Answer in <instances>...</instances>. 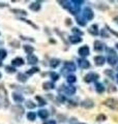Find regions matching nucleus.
Returning <instances> with one entry per match:
<instances>
[{
  "label": "nucleus",
  "instance_id": "12",
  "mask_svg": "<svg viewBox=\"0 0 118 124\" xmlns=\"http://www.w3.org/2000/svg\"><path fill=\"white\" fill-rule=\"evenodd\" d=\"M11 65L13 66H22V65H24V60H23V58H15V59L11 60Z\"/></svg>",
  "mask_w": 118,
  "mask_h": 124
},
{
  "label": "nucleus",
  "instance_id": "45",
  "mask_svg": "<svg viewBox=\"0 0 118 124\" xmlns=\"http://www.w3.org/2000/svg\"><path fill=\"white\" fill-rule=\"evenodd\" d=\"M107 30L109 31V32H111L112 34H114V35H115V36H117V37H118V32H116V31H113L112 29H110L109 27H107Z\"/></svg>",
  "mask_w": 118,
  "mask_h": 124
},
{
  "label": "nucleus",
  "instance_id": "50",
  "mask_svg": "<svg viewBox=\"0 0 118 124\" xmlns=\"http://www.w3.org/2000/svg\"><path fill=\"white\" fill-rule=\"evenodd\" d=\"M116 48L118 49V42H117V44H116Z\"/></svg>",
  "mask_w": 118,
  "mask_h": 124
},
{
  "label": "nucleus",
  "instance_id": "52",
  "mask_svg": "<svg viewBox=\"0 0 118 124\" xmlns=\"http://www.w3.org/2000/svg\"><path fill=\"white\" fill-rule=\"evenodd\" d=\"M117 82H118V75H117Z\"/></svg>",
  "mask_w": 118,
  "mask_h": 124
},
{
  "label": "nucleus",
  "instance_id": "36",
  "mask_svg": "<svg viewBox=\"0 0 118 124\" xmlns=\"http://www.w3.org/2000/svg\"><path fill=\"white\" fill-rule=\"evenodd\" d=\"M21 21H23V22H25V23H27V24H29L30 26H32L34 29H37V26L35 25V24H33L32 22H30L29 20H26V19H23V18H21Z\"/></svg>",
  "mask_w": 118,
  "mask_h": 124
},
{
  "label": "nucleus",
  "instance_id": "15",
  "mask_svg": "<svg viewBox=\"0 0 118 124\" xmlns=\"http://www.w3.org/2000/svg\"><path fill=\"white\" fill-rule=\"evenodd\" d=\"M94 61H95V65H97V66H103L106 62V59L103 56H95L94 57Z\"/></svg>",
  "mask_w": 118,
  "mask_h": 124
},
{
  "label": "nucleus",
  "instance_id": "24",
  "mask_svg": "<svg viewBox=\"0 0 118 124\" xmlns=\"http://www.w3.org/2000/svg\"><path fill=\"white\" fill-rule=\"evenodd\" d=\"M69 41L72 42V44H79V42L82 41V38L80 36H77V35H74V36H70L69 37Z\"/></svg>",
  "mask_w": 118,
  "mask_h": 124
},
{
  "label": "nucleus",
  "instance_id": "46",
  "mask_svg": "<svg viewBox=\"0 0 118 124\" xmlns=\"http://www.w3.org/2000/svg\"><path fill=\"white\" fill-rule=\"evenodd\" d=\"M8 4H6V3H0V7H7Z\"/></svg>",
  "mask_w": 118,
  "mask_h": 124
},
{
  "label": "nucleus",
  "instance_id": "26",
  "mask_svg": "<svg viewBox=\"0 0 118 124\" xmlns=\"http://www.w3.org/2000/svg\"><path fill=\"white\" fill-rule=\"evenodd\" d=\"M95 90L97 93H103L105 91V86L101 83H96L95 84Z\"/></svg>",
  "mask_w": 118,
  "mask_h": 124
},
{
  "label": "nucleus",
  "instance_id": "39",
  "mask_svg": "<svg viewBox=\"0 0 118 124\" xmlns=\"http://www.w3.org/2000/svg\"><path fill=\"white\" fill-rule=\"evenodd\" d=\"M26 107L28 108H34L35 107H36V104H34L31 100H28V101H26Z\"/></svg>",
  "mask_w": 118,
  "mask_h": 124
},
{
  "label": "nucleus",
  "instance_id": "1",
  "mask_svg": "<svg viewBox=\"0 0 118 124\" xmlns=\"http://www.w3.org/2000/svg\"><path fill=\"white\" fill-rule=\"evenodd\" d=\"M107 52H108V58H107L108 63L110 65H115L117 63V61H118V56H117L116 52L111 48H108Z\"/></svg>",
  "mask_w": 118,
  "mask_h": 124
},
{
  "label": "nucleus",
  "instance_id": "19",
  "mask_svg": "<svg viewBox=\"0 0 118 124\" xmlns=\"http://www.w3.org/2000/svg\"><path fill=\"white\" fill-rule=\"evenodd\" d=\"M13 99L15 100L16 102H22L23 100H24V97L22 96V94L15 92V93H13Z\"/></svg>",
  "mask_w": 118,
  "mask_h": 124
},
{
  "label": "nucleus",
  "instance_id": "25",
  "mask_svg": "<svg viewBox=\"0 0 118 124\" xmlns=\"http://www.w3.org/2000/svg\"><path fill=\"white\" fill-rule=\"evenodd\" d=\"M23 48H24L25 52L27 54H29V55H31V54L34 52V48H33V46H29V45H24V46H23Z\"/></svg>",
  "mask_w": 118,
  "mask_h": 124
},
{
  "label": "nucleus",
  "instance_id": "28",
  "mask_svg": "<svg viewBox=\"0 0 118 124\" xmlns=\"http://www.w3.org/2000/svg\"><path fill=\"white\" fill-rule=\"evenodd\" d=\"M50 77H51V79H52L54 82H56V81H58V79H59V75L57 72H55V71H51L50 72Z\"/></svg>",
  "mask_w": 118,
  "mask_h": 124
},
{
  "label": "nucleus",
  "instance_id": "33",
  "mask_svg": "<svg viewBox=\"0 0 118 124\" xmlns=\"http://www.w3.org/2000/svg\"><path fill=\"white\" fill-rule=\"evenodd\" d=\"M72 31H73V32L75 33V34H77V35L78 36H82V35H83V31H82V30H80V29H78V28H76V27H75V28H73L72 29Z\"/></svg>",
  "mask_w": 118,
  "mask_h": 124
},
{
  "label": "nucleus",
  "instance_id": "48",
  "mask_svg": "<svg viewBox=\"0 0 118 124\" xmlns=\"http://www.w3.org/2000/svg\"><path fill=\"white\" fill-rule=\"evenodd\" d=\"M114 21H115V22L117 23V24H118V16H117V17H115V18H114Z\"/></svg>",
  "mask_w": 118,
  "mask_h": 124
},
{
  "label": "nucleus",
  "instance_id": "7",
  "mask_svg": "<svg viewBox=\"0 0 118 124\" xmlns=\"http://www.w3.org/2000/svg\"><path fill=\"white\" fill-rule=\"evenodd\" d=\"M11 111H13V113L16 114L17 116H23V114H24V108L22 106H20V104L14 106L11 108Z\"/></svg>",
  "mask_w": 118,
  "mask_h": 124
},
{
  "label": "nucleus",
  "instance_id": "47",
  "mask_svg": "<svg viewBox=\"0 0 118 124\" xmlns=\"http://www.w3.org/2000/svg\"><path fill=\"white\" fill-rule=\"evenodd\" d=\"M70 20H69V19H66V25H69L70 24V22H69Z\"/></svg>",
  "mask_w": 118,
  "mask_h": 124
},
{
  "label": "nucleus",
  "instance_id": "43",
  "mask_svg": "<svg viewBox=\"0 0 118 124\" xmlns=\"http://www.w3.org/2000/svg\"><path fill=\"white\" fill-rule=\"evenodd\" d=\"M105 73H106L107 76H110L111 78H113V71L111 70V69H107V70L105 71Z\"/></svg>",
  "mask_w": 118,
  "mask_h": 124
},
{
  "label": "nucleus",
  "instance_id": "5",
  "mask_svg": "<svg viewBox=\"0 0 118 124\" xmlns=\"http://www.w3.org/2000/svg\"><path fill=\"white\" fill-rule=\"evenodd\" d=\"M83 17L85 18V20H92V19L94 18V14H93V11L92 9L90 8V7H85L84 10H83Z\"/></svg>",
  "mask_w": 118,
  "mask_h": 124
},
{
  "label": "nucleus",
  "instance_id": "10",
  "mask_svg": "<svg viewBox=\"0 0 118 124\" xmlns=\"http://www.w3.org/2000/svg\"><path fill=\"white\" fill-rule=\"evenodd\" d=\"M78 64L79 66L83 69H86V68H89L90 67V63L88 60L86 59H78Z\"/></svg>",
  "mask_w": 118,
  "mask_h": 124
},
{
  "label": "nucleus",
  "instance_id": "32",
  "mask_svg": "<svg viewBox=\"0 0 118 124\" xmlns=\"http://www.w3.org/2000/svg\"><path fill=\"white\" fill-rule=\"evenodd\" d=\"M35 118H36V115H35L33 112H29V113L27 114V119L30 120V121H34Z\"/></svg>",
  "mask_w": 118,
  "mask_h": 124
},
{
  "label": "nucleus",
  "instance_id": "22",
  "mask_svg": "<svg viewBox=\"0 0 118 124\" xmlns=\"http://www.w3.org/2000/svg\"><path fill=\"white\" fill-rule=\"evenodd\" d=\"M42 88H44L45 90H52V89L55 88V86L52 82H45L42 84Z\"/></svg>",
  "mask_w": 118,
  "mask_h": 124
},
{
  "label": "nucleus",
  "instance_id": "11",
  "mask_svg": "<svg viewBox=\"0 0 118 124\" xmlns=\"http://www.w3.org/2000/svg\"><path fill=\"white\" fill-rule=\"evenodd\" d=\"M79 55L82 56V57H86V56H88L89 55V48L87 46H81L80 49H79Z\"/></svg>",
  "mask_w": 118,
  "mask_h": 124
},
{
  "label": "nucleus",
  "instance_id": "37",
  "mask_svg": "<svg viewBox=\"0 0 118 124\" xmlns=\"http://www.w3.org/2000/svg\"><path fill=\"white\" fill-rule=\"evenodd\" d=\"M11 11H13V13H15V14H21V15H23V16H26V15H27V13H26L24 9H11Z\"/></svg>",
  "mask_w": 118,
  "mask_h": 124
},
{
  "label": "nucleus",
  "instance_id": "14",
  "mask_svg": "<svg viewBox=\"0 0 118 124\" xmlns=\"http://www.w3.org/2000/svg\"><path fill=\"white\" fill-rule=\"evenodd\" d=\"M105 49V45L101 40H95L94 41V50L97 52H101Z\"/></svg>",
  "mask_w": 118,
  "mask_h": 124
},
{
  "label": "nucleus",
  "instance_id": "34",
  "mask_svg": "<svg viewBox=\"0 0 118 124\" xmlns=\"http://www.w3.org/2000/svg\"><path fill=\"white\" fill-rule=\"evenodd\" d=\"M38 70H39V69H38L37 67H33V68L29 69V70L27 71L26 73H27V75H28V76H32L33 73H35V72H38Z\"/></svg>",
  "mask_w": 118,
  "mask_h": 124
},
{
  "label": "nucleus",
  "instance_id": "51",
  "mask_svg": "<svg viewBox=\"0 0 118 124\" xmlns=\"http://www.w3.org/2000/svg\"><path fill=\"white\" fill-rule=\"evenodd\" d=\"M0 79H1V72H0Z\"/></svg>",
  "mask_w": 118,
  "mask_h": 124
},
{
  "label": "nucleus",
  "instance_id": "6",
  "mask_svg": "<svg viewBox=\"0 0 118 124\" xmlns=\"http://www.w3.org/2000/svg\"><path fill=\"white\" fill-rule=\"evenodd\" d=\"M76 70V65L73 62L65 61L64 62V68H62V73H65V71H75Z\"/></svg>",
  "mask_w": 118,
  "mask_h": 124
},
{
  "label": "nucleus",
  "instance_id": "38",
  "mask_svg": "<svg viewBox=\"0 0 118 124\" xmlns=\"http://www.w3.org/2000/svg\"><path fill=\"white\" fill-rule=\"evenodd\" d=\"M106 119H107V116L104 114H101L96 117V121H106Z\"/></svg>",
  "mask_w": 118,
  "mask_h": 124
},
{
  "label": "nucleus",
  "instance_id": "27",
  "mask_svg": "<svg viewBox=\"0 0 118 124\" xmlns=\"http://www.w3.org/2000/svg\"><path fill=\"white\" fill-rule=\"evenodd\" d=\"M85 19L82 16H77V23L80 26H85L86 25V21H84Z\"/></svg>",
  "mask_w": 118,
  "mask_h": 124
},
{
  "label": "nucleus",
  "instance_id": "23",
  "mask_svg": "<svg viewBox=\"0 0 118 124\" xmlns=\"http://www.w3.org/2000/svg\"><path fill=\"white\" fill-rule=\"evenodd\" d=\"M17 79H18V81L19 82H21V83H26L27 82V76L26 75H24V73H18V76H17Z\"/></svg>",
  "mask_w": 118,
  "mask_h": 124
},
{
  "label": "nucleus",
  "instance_id": "31",
  "mask_svg": "<svg viewBox=\"0 0 118 124\" xmlns=\"http://www.w3.org/2000/svg\"><path fill=\"white\" fill-rule=\"evenodd\" d=\"M6 56H7V52L4 49H0V60L5 59Z\"/></svg>",
  "mask_w": 118,
  "mask_h": 124
},
{
  "label": "nucleus",
  "instance_id": "41",
  "mask_svg": "<svg viewBox=\"0 0 118 124\" xmlns=\"http://www.w3.org/2000/svg\"><path fill=\"white\" fill-rule=\"evenodd\" d=\"M72 2L75 3V5H78V6H80L82 3H84L83 0H72Z\"/></svg>",
  "mask_w": 118,
  "mask_h": 124
},
{
  "label": "nucleus",
  "instance_id": "8",
  "mask_svg": "<svg viewBox=\"0 0 118 124\" xmlns=\"http://www.w3.org/2000/svg\"><path fill=\"white\" fill-rule=\"evenodd\" d=\"M60 90H63V92L65 94H68V95H74L76 93V87H73V86H69V87H66L62 85Z\"/></svg>",
  "mask_w": 118,
  "mask_h": 124
},
{
  "label": "nucleus",
  "instance_id": "21",
  "mask_svg": "<svg viewBox=\"0 0 118 124\" xmlns=\"http://www.w3.org/2000/svg\"><path fill=\"white\" fill-rule=\"evenodd\" d=\"M59 64H60V60L57 59V58H53V59H51V61H50V66L52 68H56Z\"/></svg>",
  "mask_w": 118,
  "mask_h": 124
},
{
  "label": "nucleus",
  "instance_id": "18",
  "mask_svg": "<svg viewBox=\"0 0 118 124\" xmlns=\"http://www.w3.org/2000/svg\"><path fill=\"white\" fill-rule=\"evenodd\" d=\"M29 8L31 10H33V11H38L39 9H41V3H39L38 1H35V2L31 3V4L29 5Z\"/></svg>",
  "mask_w": 118,
  "mask_h": 124
},
{
  "label": "nucleus",
  "instance_id": "16",
  "mask_svg": "<svg viewBox=\"0 0 118 124\" xmlns=\"http://www.w3.org/2000/svg\"><path fill=\"white\" fill-rule=\"evenodd\" d=\"M67 9L70 11V14L77 15L79 11H80V6L75 5V4H72V1H70V4H69V6H68V8H67Z\"/></svg>",
  "mask_w": 118,
  "mask_h": 124
},
{
  "label": "nucleus",
  "instance_id": "20",
  "mask_svg": "<svg viewBox=\"0 0 118 124\" xmlns=\"http://www.w3.org/2000/svg\"><path fill=\"white\" fill-rule=\"evenodd\" d=\"M37 115H38V117L42 118V119H47L49 117V113H48L47 110H39Z\"/></svg>",
  "mask_w": 118,
  "mask_h": 124
},
{
  "label": "nucleus",
  "instance_id": "17",
  "mask_svg": "<svg viewBox=\"0 0 118 124\" xmlns=\"http://www.w3.org/2000/svg\"><path fill=\"white\" fill-rule=\"evenodd\" d=\"M27 60H28V63L29 64H32V65H34V64H36L37 62H38V59H37V57L35 56V55H28V57H27Z\"/></svg>",
  "mask_w": 118,
  "mask_h": 124
},
{
  "label": "nucleus",
  "instance_id": "29",
  "mask_svg": "<svg viewBox=\"0 0 118 124\" xmlns=\"http://www.w3.org/2000/svg\"><path fill=\"white\" fill-rule=\"evenodd\" d=\"M35 99H36L37 101H38V104H39V106H42H42H45V104H46V100L42 98V96H35Z\"/></svg>",
  "mask_w": 118,
  "mask_h": 124
},
{
  "label": "nucleus",
  "instance_id": "2",
  "mask_svg": "<svg viewBox=\"0 0 118 124\" xmlns=\"http://www.w3.org/2000/svg\"><path fill=\"white\" fill-rule=\"evenodd\" d=\"M0 98L3 100V103H4L5 108L9 107V100H8V97H7V91L2 85H0Z\"/></svg>",
  "mask_w": 118,
  "mask_h": 124
},
{
  "label": "nucleus",
  "instance_id": "49",
  "mask_svg": "<svg viewBox=\"0 0 118 124\" xmlns=\"http://www.w3.org/2000/svg\"><path fill=\"white\" fill-rule=\"evenodd\" d=\"M0 66H2V62H1V60H0Z\"/></svg>",
  "mask_w": 118,
  "mask_h": 124
},
{
  "label": "nucleus",
  "instance_id": "44",
  "mask_svg": "<svg viewBox=\"0 0 118 124\" xmlns=\"http://www.w3.org/2000/svg\"><path fill=\"white\" fill-rule=\"evenodd\" d=\"M44 124H57L55 120H47V121L44 122Z\"/></svg>",
  "mask_w": 118,
  "mask_h": 124
},
{
  "label": "nucleus",
  "instance_id": "35",
  "mask_svg": "<svg viewBox=\"0 0 118 124\" xmlns=\"http://www.w3.org/2000/svg\"><path fill=\"white\" fill-rule=\"evenodd\" d=\"M5 70H6V72H8V73H15L16 71H17L14 66H5Z\"/></svg>",
  "mask_w": 118,
  "mask_h": 124
},
{
  "label": "nucleus",
  "instance_id": "42",
  "mask_svg": "<svg viewBox=\"0 0 118 124\" xmlns=\"http://www.w3.org/2000/svg\"><path fill=\"white\" fill-rule=\"evenodd\" d=\"M107 31H108L107 29H103V30H101V36H103V37H109V34H108Z\"/></svg>",
  "mask_w": 118,
  "mask_h": 124
},
{
  "label": "nucleus",
  "instance_id": "40",
  "mask_svg": "<svg viewBox=\"0 0 118 124\" xmlns=\"http://www.w3.org/2000/svg\"><path fill=\"white\" fill-rule=\"evenodd\" d=\"M57 100H58L59 102H64L65 100H66V98H65L64 95H61V94H60V95L57 96Z\"/></svg>",
  "mask_w": 118,
  "mask_h": 124
},
{
  "label": "nucleus",
  "instance_id": "9",
  "mask_svg": "<svg viewBox=\"0 0 118 124\" xmlns=\"http://www.w3.org/2000/svg\"><path fill=\"white\" fill-rule=\"evenodd\" d=\"M81 107L88 110V108H92L94 107V103H93V101L91 99H85L81 102Z\"/></svg>",
  "mask_w": 118,
  "mask_h": 124
},
{
  "label": "nucleus",
  "instance_id": "3",
  "mask_svg": "<svg viewBox=\"0 0 118 124\" xmlns=\"http://www.w3.org/2000/svg\"><path fill=\"white\" fill-rule=\"evenodd\" d=\"M104 104L106 107H108L111 110L118 111V100L115 98H108L104 101Z\"/></svg>",
  "mask_w": 118,
  "mask_h": 124
},
{
  "label": "nucleus",
  "instance_id": "53",
  "mask_svg": "<svg viewBox=\"0 0 118 124\" xmlns=\"http://www.w3.org/2000/svg\"><path fill=\"white\" fill-rule=\"evenodd\" d=\"M0 108H1V103H0Z\"/></svg>",
  "mask_w": 118,
  "mask_h": 124
},
{
  "label": "nucleus",
  "instance_id": "13",
  "mask_svg": "<svg viewBox=\"0 0 118 124\" xmlns=\"http://www.w3.org/2000/svg\"><path fill=\"white\" fill-rule=\"evenodd\" d=\"M88 32L91 34V35H94V36H96L97 34H98V26L96 24H93L91 25L88 28Z\"/></svg>",
  "mask_w": 118,
  "mask_h": 124
},
{
  "label": "nucleus",
  "instance_id": "54",
  "mask_svg": "<svg viewBox=\"0 0 118 124\" xmlns=\"http://www.w3.org/2000/svg\"><path fill=\"white\" fill-rule=\"evenodd\" d=\"M80 124H84V123H80Z\"/></svg>",
  "mask_w": 118,
  "mask_h": 124
},
{
  "label": "nucleus",
  "instance_id": "30",
  "mask_svg": "<svg viewBox=\"0 0 118 124\" xmlns=\"http://www.w3.org/2000/svg\"><path fill=\"white\" fill-rule=\"evenodd\" d=\"M77 81V78H76V76H74V75H68L67 76V82L69 83V84H73V83H75Z\"/></svg>",
  "mask_w": 118,
  "mask_h": 124
},
{
  "label": "nucleus",
  "instance_id": "4",
  "mask_svg": "<svg viewBox=\"0 0 118 124\" xmlns=\"http://www.w3.org/2000/svg\"><path fill=\"white\" fill-rule=\"evenodd\" d=\"M100 79V75L96 72H89L88 75L84 77V81L86 83H91V82H96Z\"/></svg>",
  "mask_w": 118,
  "mask_h": 124
}]
</instances>
